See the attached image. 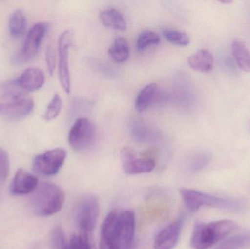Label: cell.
<instances>
[{
  "instance_id": "12",
  "label": "cell",
  "mask_w": 250,
  "mask_h": 249,
  "mask_svg": "<svg viewBox=\"0 0 250 249\" xmlns=\"http://www.w3.org/2000/svg\"><path fill=\"white\" fill-rule=\"evenodd\" d=\"M38 187V178L26 170L20 168L16 171L10 184V192L13 195H26L33 193Z\"/></svg>"
},
{
  "instance_id": "5",
  "label": "cell",
  "mask_w": 250,
  "mask_h": 249,
  "mask_svg": "<svg viewBox=\"0 0 250 249\" xmlns=\"http://www.w3.org/2000/svg\"><path fill=\"white\" fill-rule=\"evenodd\" d=\"M180 195L185 206L191 212L198 211L203 207L224 209L231 211H241L245 209V205L239 200L216 197L190 189H182Z\"/></svg>"
},
{
  "instance_id": "22",
  "label": "cell",
  "mask_w": 250,
  "mask_h": 249,
  "mask_svg": "<svg viewBox=\"0 0 250 249\" xmlns=\"http://www.w3.org/2000/svg\"><path fill=\"white\" fill-rule=\"evenodd\" d=\"M161 42L160 36L151 30H144L138 35L136 41V48L138 51H144L151 46L158 45Z\"/></svg>"
},
{
  "instance_id": "28",
  "label": "cell",
  "mask_w": 250,
  "mask_h": 249,
  "mask_svg": "<svg viewBox=\"0 0 250 249\" xmlns=\"http://www.w3.org/2000/svg\"><path fill=\"white\" fill-rule=\"evenodd\" d=\"M10 172V158L8 153L0 148V183L7 179Z\"/></svg>"
},
{
  "instance_id": "1",
  "label": "cell",
  "mask_w": 250,
  "mask_h": 249,
  "mask_svg": "<svg viewBox=\"0 0 250 249\" xmlns=\"http://www.w3.org/2000/svg\"><path fill=\"white\" fill-rule=\"evenodd\" d=\"M135 232V213L113 210L103 222L100 249H132Z\"/></svg>"
},
{
  "instance_id": "6",
  "label": "cell",
  "mask_w": 250,
  "mask_h": 249,
  "mask_svg": "<svg viewBox=\"0 0 250 249\" xmlns=\"http://www.w3.org/2000/svg\"><path fill=\"white\" fill-rule=\"evenodd\" d=\"M48 30V26L44 23L34 25L28 32L23 46L20 51L12 57V63L15 64H26L36 57L42 39Z\"/></svg>"
},
{
  "instance_id": "19",
  "label": "cell",
  "mask_w": 250,
  "mask_h": 249,
  "mask_svg": "<svg viewBox=\"0 0 250 249\" xmlns=\"http://www.w3.org/2000/svg\"><path fill=\"white\" fill-rule=\"evenodd\" d=\"M108 54L115 62H125L129 57V44L124 38H116L109 48Z\"/></svg>"
},
{
  "instance_id": "9",
  "label": "cell",
  "mask_w": 250,
  "mask_h": 249,
  "mask_svg": "<svg viewBox=\"0 0 250 249\" xmlns=\"http://www.w3.org/2000/svg\"><path fill=\"white\" fill-rule=\"evenodd\" d=\"M66 157L67 152L64 149L58 148L47 151L34 158L32 169L38 175L52 176L61 169Z\"/></svg>"
},
{
  "instance_id": "2",
  "label": "cell",
  "mask_w": 250,
  "mask_h": 249,
  "mask_svg": "<svg viewBox=\"0 0 250 249\" xmlns=\"http://www.w3.org/2000/svg\"><path fill=\"white\" fill-rule=\"evenodd\" d=\"M0 95V115L10 121H19L32 113L34 101L27 92L21 90L13 81L1 86Z\"/></svg>"
},
{
  "instance_id": "20",
  "label": "cell",
  "mask_w": 250,
  "mask_h": 249,
  "mask_svg": "<svg viewBox=\"0 0 250 249\" xmlns=\"http://www.w3.org/2000/svg\"><path fill=\"white\" fill-rule=\"evenodd\" d=\"M26 18L21 10H16L10 14L9 18V32L13 38L21 36L26 28Z\"/></svg>"
},
{
  "instance_id": "3",
  "label": "cell",
  "mask_w": 250,
  "mask_h": 249,
  "mask_svg": "<svg viewBox=\"0 0 250 249\" xmlns=\"http://www.w3.org/2000/svg\"><path fill=\"white\" fill-rule=\"evenodd\" d=\"M237 228V224L230 220L196 224L191 236V247L194 249H210Z\"/></svg>"
},
{
  "instance_id": "10",
  "label": "cell",
  "mask_w": 250,
  "mask_h": 249,
  "mask_svg": "<svg viewBox=\"0 0 250 249\" xmlns=\"http://www.w3.org/2000/svg\"><path fill=\"white\" fill-rule=\"evenodd\" d=\"M73 32L66 30L61 34L58 42V73L60 83L64 92L70 93L71 88L70 67H69V51L73 42Z\"/></svg>"
},
{
  "instance_id": "15",
  "label": "cell",
  "mask_w": 250,
  "mask_h": 249,
  "mask_svg": "<svg viewBox=\"0 0 250 249\" xmlns=\"http://www.w3.org/2000/svg\"><path fill=\"white\" fill-rule=\"evenodd\" d=\"M160 88L156 83H150L144 86L135 99V109L138 112L142 113L152 106L160 99Z\"/></svg>"
},
{
  "instance_id": "26",
  "label": "cell",
  "mask_w": 250,
  "mask_h": 249,
  "mask_svg": "<svg viewBox=\"0 0 250 249\" xmlns=\"http://www.w3.org/2000/svg\"><path fill=\"white\" fill-rule=\"evenodd\" d=\"M66 249H94L91 244L89 235L80 233L79 235H73L70 238Z\"/></svg>"
},
{
  "instance_id": "7",
  "label": "cell",
  "mask_w": 250,
  "mask_h": 249,
  "mask_svg": "<svg viewBox=\"0 0 250 249\" xmlns=\"http://www.w3.org/2000/svg\"><path fill=\"white\" fill-rule=\"evenodd\" d=\"M100 214V204L95 196L86 195L79 202L76 212V221L80 233L93 232Z\"/></svg>"
},
{
  "instance_id": "17",
  "label": "cell",
  "mask_w": 250,
  "mask_h": 249,
  "mask_svg": "<svg viewBox=\"0 0 250 249\" xmlns=\"http://www.w3.org/2000/svg\"><path fill=\"white\" fill-rule=\"evenodd\" d=\"M101 23L107 28L124 32L126 29V23L121 12L115 8L103 10L100 14Z\"/></svg>"
},
{
  "instance_id": "29",
  "label": "cell",
  "mask_w": 250,
  "mask_h": 249,
  "mask_svg": "<svg viewBox=\"0 0 250 249\" xmlns=\"http://www.w3.org/2000/svg\"><path fill=\"white\" fill-rule=\"evenodd\" d=\"M132 134L135 136L138 141H148L151 138L153 133L148 130V128L141 124H136L132 127Z\"/></svg>"
},
{
  "instance_id": "23",
  "label": "cell",
  "mask_w": 250,
  "mask_h": 249,
  "mask_svg": "<svg viewBox=\"0 0 250 249\" xmlns=\"http://www.w3.org/2000/svg\"><path fill=\"white\" fill-rule=\"evenodd\" d=\"M250 247V232L229 238L215 249H242Z\"/></svg>"
},
{
  "instance_id": "30",
  "label": "cell",
  "mask_w": 250,
  "mask_h": 249,
  "mask_svg": "<svg viewBox=\"0 0 250 249\" xmlns=\"http://www.w3.org/2000/svg\"><path fill=\"white\" fill-rule=\"evenodd\" d=\"M45 60H46L47 68L48 73L51 76L54 74L56 67V56L54 48L52 47L48 46L45 54Z\"/></svg>"
},
{
  "instance_id": "24",
  "label": "cell",
  "mask_w": 250,
  "mask_h": 249,
  "mask_svg": "<svg viewBox=\"0 0 250 249\" xmlns=\"http://www.w3.org/2000/svg\"><path fill=\"white\" fill-rule=\"evenodd\" d=\"M163 35L169 42L179 46H188L190 43V38L188 34L176 29H163Z\"/></svg>"
},
{
  "instance_id": "27",
  "label": "cell",
  "mask_w": 250,
  "mask_h": 249,
  "mask_svg": "<svg viewBox=\"0 0 250 249\" xmlns=\"http://www.w3.org/2000/svg\"><path fill=\"white\" fill-rule=\"evenodd\" d=\"M51 241L54 249H66L68 244L64 232L60 227H56L51 231Z\"/></svg>"
},
{
  "instance_id": "31",
  "label": "cell",
  "mask_w": 250,
  "mask_h": 249,
  "mask_svg": "<svg viewBox=\"0 0 250 249\" xmlns=\"http://www.w3.org/2000/svg\"><path fill=\"white\" fill-rule=\"evenodd\" d=\"M222 3H226V4H229V3H231V1H221Z\"/></svg>"
},
{
  "instance_id": "8",
  "label": "cell",
  "mask_w": 250,
  "mask_h": 249,
  "mask_svg": "<svg viewBox=\"0 0 250 249\" xmlns=\"http://www.w3.org/2000/svg\"><path fill=\"white\" fill-rule=\"evenodd\" d=\"M96 137L95 124L86 118L76 120L70 129L68 142L73 150L83 152L92 146Z\"/></svg>"
},
{
  "instance_id": "11",
  "label": "cell",
  "mask_w": 250,
  "mask_h": 249,
  "mask_svg": "<svg viewBox=\"0 0 250 249\" xmlns=\"http://www.w3.org/2000/svg\"><path fill=\"white\" fill-rule=\"evenodd\" d=\"M122 165L125 173L134 175L148 173L155 168V162L151 158H139L135 152L129 147L122 149L120 153Z\"/></svg>"
},
{
  "instance_id": "16",
  "label": "cell",
  "mask_w": 250,
  "mask_h": 249,
  "mask_svg": "<svg viewBox=\"0 0 250 249\" xmlns=\"http://www.w3.org/2000/svg\"><path fill=\"white\" fill-rule=\"evenodd\" d=\"M188 64L192 70L201 73H208L214 67L212 54L207 49H201L188 58Z\"/></svg>"
},
{
  "instance_id": "14",
  "label": "cell",
  "mask_w": 250,
  "mask_h": 249,
  "mask_svg": "<svg viewBox=\"0 0 250 249\" xmlns=\"http://www.w3.org/2000/svg\"><path fill=\"white\" fill-rule=\"evenodd\" d=\"M14 81L21 90L26 92H33L39 90L43 86L45 75L41 69L29 67Z\"/></svg>"
},
{
  "instance_id": "21",
  "label": "cell",
  "mask_w": 250,
  "mask_h": 249,
  "mask_svg": "<svg viewBox=\"0 0 250 249\" xmlns=\"http://www.w3.org/2000/svg\"><path fill=\"white\" fill-rule=\"evenodd\" d=\"M211 160L209 153L205 152H200L192 155L186 164L188 171L192 172H199L204 169Z\"/></svg>"
},
{
  "instance_id": "25",
  "label": "cell",
  "mask_w": 250,
  "mask_h": 249,
  "mask_svg": "<svg viewBox=\"0 0 250 249\" xmlns=\"http://www.w3.org/2000/svg\"><path fill=\"white\" fill-rule=\"evenodd\" d=\"M62 108V100L61 96L58 94H55L44 113V119L47 121L55 119L60 115Z\"/></svg>"
},
{
  "instance_id": "18",
  "label": "cell",
  "mask_w": 250,
  "mask_h": 249,
  "mask_svg": "<svg viewBox=\"0 0 250 249\" xmlns=\"http://www.w3.org/2000/svg\"><path fill=\"white\" fill-rule=\"evenodd\" d=\"M232 52L236 64L241 70L250 73V51L242 41L234 40L232 42Z\"/></svg>"
},
{
  "instance_id": "4",
  "label": "cell",
  "mask_w": 250,
  "mask_h": 249,
  "mask_svg": "<svg viewBox=\"0 0 250 249\" xmlns=\"http://www.w3.org/2000/svg\"><path fill=\"white\" fill-rule=\"evenodd\" d=\"M64 200V192L59 186L45 182L37 187L31 203L35 214L41 217H48L61 211Z\"/></svg>"
},
{
  "instance_id": "13",
  "label": "cell",
  "mask_w": 250,
  "mask_h": 249,
  "mask_svg": "<svg viewBox=\"0 0 250 249\" xmlns=\"http://www.w3.org/2000/svg\"><path fill=\"white\" fill-rule=\"evenodd\" d=\"M183 226V219H179L162 230L154 240L155 249H173L176 247L180 237Z\"/></svg>"
}]
</instances>
